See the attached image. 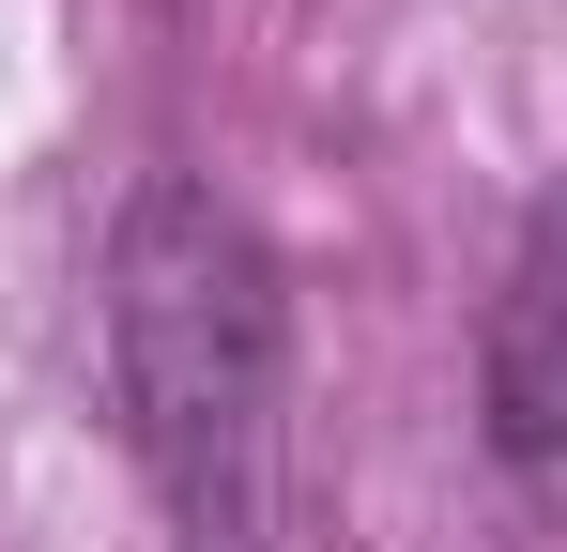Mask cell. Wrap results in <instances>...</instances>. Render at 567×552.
I'll return each mask as SVG.
<instances>
[{
    "mask_svg": "<svg viewBox=\"0 0 567 552\" xmlns=\"http://www.w3.org/2000/svg\"><path fill=\"white\" fill-rule=\"evenodd\" d=\"M475 415H491V460H522V476H553V460H567V170L537 184L522 246H506V276H491Z\"/></svg>",
    "mask_w": 567,
    "mask_h": 552,
    "instance_id": "2",
    "label": "cell"
},
{
    "mask_svg": "<svg viewBox=\"0 0 567 552\" xmlns=\"http://www.w3.org/2000/svg\"><path fill=\"white\" fill-rule=\"evenodd\" d=\"M107 415H123V446H138L185 552H277L291 276L185 170H154L107 231Z\"/></svg>",
    "mask_w": 567,
    "mask_h": 552,
    "instance_id": "1",
    "label": "cell"
}]
</instances>
